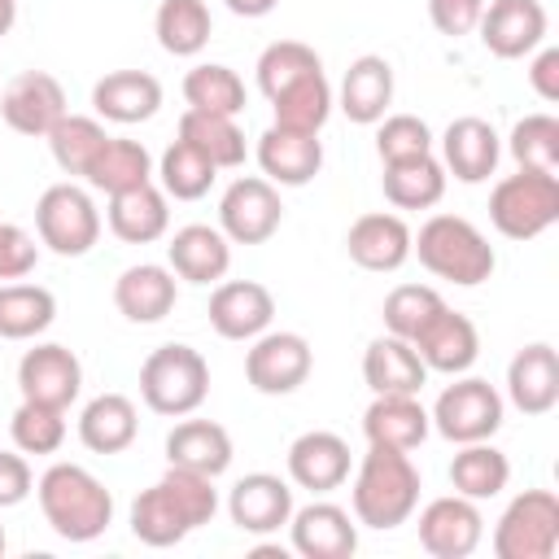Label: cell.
<instances>
[{
  "mask_svg": "<svg viewBox=\"0 0 559 559\" xmlns=\"http://www.w3.org/2000/svg\"><path fill=\"white\" fill-rule=\"evenodd\" d=\"M214 511H218L214 476L166 463V476L153 480L148 489H140V498L131 502V533H135V542L166 550V546H179L192 528L210 524Z\"/></svg>",
  "mask_w": 559,
  "mask_h": 559,
  "instance_id": "obj_1",
  "label": "cell"
},
{
  "mask_svg": "<svg viewBox=\"0 0 559 559\" xmlns=\"http://www.w3.org/2000/svg\"><path fill=\"white\" fill-rule=\"evenodd\" d=\"M349 507L362 528H397L419 507V467L411 463V450L393 445H367V454L354 467Z\"/></svg>",
  "mask_w": 559,
  "mask_h": 559,
  "instance_id": "obj_2",
  "label": "cell"
},
{
  "mask_svg": "<svg viewBox=\"0 0 559 559\" xmlns=\"http://www.w3.org/2000/svg\"><path fill=\"white\" fill-rule=\"evenodd\" d=\"M35 498L61 542H96L114 524V493L83 463H52L35 480Z\"/></svg>",
  "mask_w": 559,
  "mask_h": 559,
  "instance_id": "obj_3",
  "label": "cell"
},
{
  "mask_svg": "<svg viewBox=\"0 0 559 559\" xmlns=\"http://www.w3.org/2000/svg\"><path fill=\"white\" fill-rule=\"evenodd\" d=\"M411 258L437 280H450L459 288H476L493 275L498 258L485 231L463 218V214H432L415 236H411Z\"/></svg>",
  "mask_w": 559,
  "mask_h": 559,
  "instance_id": "obj_4",
  "label": "cell"
},
{
  "mask_svg": "<svg viewBox=\"0 0 559 559\" xmlns=\"http://www.w3.org/2000/svg\"><path fill=\"white\" fill-rule=\"evenodd\" d=\"M140 397L153 415L183 419L210 397V362L201 349L170 341L140 362Z\"/></svg>",
  "mask_w": 559,
  "mask_h": 559,
  "instance_id": "obj_5",
  "label": "cell"
},
{
  "mask_svg": "<svg viewBox=\"0 0 559 559\" xmlns=\"http://www.w3.org/2000/svg\"><path fill=\"white\" fill-rule=\"evenodd\" d=\"M489 223L507 240H533L559 223V175L515 170L489 192Z\"/></svg>",
  "mask_w": 559,
  "mask_h": 559,
  "instance_id": "obj_6",
  "label": "cell"
},
{
  "mask_svg": "<svg viewBox=\"0 0 559 559\" xmlns=\"http://www.w3.org/2000/svg\"><path fill=\"white\" fill-rule=\"evenodd\" d=\"M35 231L57 258H83L100 240V210L79 183H52L35 201Z\"/></svg>",
  "mask_w": 559,
  "mask_h": 559,
  "instance_id": "obj_7",
  "label": "cell"
},
{
  "mask_svg": "<svg viewBox=\"0 0 559 559\" xmlns=\"http://www.w3.org/2000/svg\"><path fill=\"white\" fill-rule=\"evenodd\" d=\"M559 550V498L550 489H524L493 524L498 559H555Z\"/></svg>",
  "mask_w": 559,
  "mask_h": 559,
  "instance_id": "obj_8",
  "label": "cell"
},
{
  "mask_svg": "<svg viewBox=\"0 0 559 559\" xmlns=\"http://www.w3.org/2000/svg\"><path fill=\"white\" fill-rule=\"evenodd\" d=\"M432 428L454 441V445H467V441H489L498 428H502V393L480 380V376H459L454 384H445L428 411Z\"/></svg>",
  "mask_w": 559,
  "mask_h": 559,
  "instance_id": "obj_9",
  "label": "cell"
},
{
  "mask_svg": "<svg viewBox=\"0 0 559 559\" xmlns=\"http://www.w3.org/2000/svg\"><path fill=\"white\" fill-rule=\"evenodd\" d=\"M280 223H284L280 188L262 175H240L218 197V231L231 245H262L280 231Z\"/></svg>",
  "mask_w": 559,
  "mask_h": 559,
  "instance_id": "obj_10",
  "label": "cell"
},
{
  "mask_svg": "<svg viewBox=\"0 0 559 559\" xmlns=\"http://www.w3.org/2000/svg\"><path fill=\"white\" fill-rule=\"evenodd\" d=\"M310 371H314V349L301 332H271L266 328L245 349V380L266 397L297 393L310 380Z\"/></svg>",
  "mask_w": 559,
  "mask_h": 559,
  "instance_id": "obj_11",
  "label": "cell"
},
{
  "mask_svg": "<svg viewBox=\"0 0 559 559\" xmlns=\"http://www.w3.org/2000/svg\"><path fill=\"white\" fill-rule=\"evenodd\" d=\"M17 393L26 402H44V406H61L70 411V402L83 393V362L70 345L61 341H39L22 354L17 362Z\"/></svg>",
  "mask_w": 559,
  "mask_h": 559,
  "instance_id": "obj_12",
  "label": "cell"
},
{
  "mask_svg": "<svg viewBox=\"0 0 559 559\" xmlns=\"http://www.w3.org/2000/svg\"><path fill=\"white\" fill-rule=\"evenodd\" d=\"M66 87L57 74L48 70H22L4 83L0 92V118L17 131V135H48L61 118H66Z\"/></svg>",
  "mask_w": 559,
  "mask_h": 559,
  "instance_id": "obj_13",
  "label": "cell"
},
{
  "mask_svg": "<svg viewBox=\"0 0 559 559\" xmlns=\"http://www.w3.org/2000/svg\"><path fill=\"white\" fill-rule=\"evenodd\" d=\"M480 542H485L480 502H472L463 493H445L419 511V546L432 559H467Z\"/></svg>",
  "mask_w": 559,
  "mask_h": 559,
  "instance_id": "obj_14",
  "label": "cell"
},
{
  "mask_svg": "<svg viewBox=\"0 0 559 559\" xmlns=\"http://www.w3.org/2000/svg\"><path fill=\"white\" fill-rule=\"evenodd\" d=\"M480 44L502 57V61H515V57H528L546 44V31H550V17H546V4L542 0H489L480 22Z\"/></svg>",
  "mask_w": 559,
  "mask_h": 559,
  "instance_id": "obj_15",
  "label": "cell"
},
{
  "mask_svg": "<svg viewBox=\"0 0 559 559\" xmlns=\"http://www.w3.org/2000/svg\"><path fill=\"white\" fill-rule=\"evenodd\" d=\"M227 515L240 533L266 537L280 533L293 515V480L275 472H249L227 489Z\"/></svg>",
  "mask_w": 559,
  "mask_h": 559,
  "instance_id": "obj_16",
  "label": "cell"
},
{
  "mask_svg": "<svg viewBox=\"0 0 559 559\" xmlns=\"http://www.w3.org/2000/svg\"><path fill=\"white\" fill-rule=\"evenodd\" d=\"M288 537L301 559H349L358 550V520L336 502H306L288 515Z\"/></svg>",
  "mask_w": 559,
  "mask_h": 559,
  "instance_id": "obj_17",
  "label": "cell"
},
{
  "mask_svg": "<svg viewBox=\"0 0 559 559\" xmlns=\"http://www.w3.org/2000/svg\"><path fill=\"white\" fill-rule=\"evenodd\" d=\"M415 354L424 358L428 371H441V376H463L472 371V362L480 358V332L476 323L463 314V310H450L441 306L419 332H415Z\"/></svg>",
  "mask_w": 559,
  "mask_h": 559,
  "instance_id": "obj_18",
  "label": "cell"
},
{
  "mask_svg": "<svg viewBox=\"0 0 559 559\" xmlns=\"http://www.w3.org/2000/svg\"><path fill=\"white\" fill-rule=\"evenodd\" d=\"M258 166L262 179L275 188H301L323 170V140L314 131H293V127H266L258 135Z\"/></svg>",
  "mask_w": 559,
  "mask_h": 559,
  "instance_id": "obj_19",
  "label": "cell"
},
{
  "mask_svg": "<svg viewBox=\"0 0 559 559\" xmlns=\"http://www.w3.org/2000/svg\"><path fill=\"white\" fill-rule=\"evenodd\" d=\"M275 319V297L258 280H223L210 293V328L223 341H253L271 328Z\"/></svg>",
  "mask_w": 559,
  "mask_h": 559,
  "instance_id": "obj_20",
  "label": "cell"
},
{
  "mask_svg": "<svg viewBox=\"0 0 559 559\" xmlns=\"http://www.w3.org/2000/svg\"><path fill=\"white\" fill-rule=\"evenodd\" d=\"M498 157H502V140L493 122L476 114H463L441 131V166L459 183H485L498 170Z\"/></svg>",
  "mask_w": 559,
  "mask_h": 559,
  "instance_id": "obj_21",
  "label": "cell"
},
{
  "mask_svg": "<svg viewBox=\"0 0 559 559\" xmlns=\"http://www.w3.org/2000/svg\"><path fill=\"white\" fill-rule=\"evenodd\" d=\"M411 227L402 214L393 210H371V214H358L345 231V253L349 262H358L362 271H397L406 258H411Z\"/></svg>",
  "mask_w": 559,
  "mask_h": 559,
  "instance_id": "obj_22",
  "label": "cell"
},
{
  "mask_svg": "<svg viewBox=\"0 0 559 559\" xmlns=\"http://www.w3.org/2000/svg\"><path fill=\"white\" fill-rule=\"evenodd\" d=\"M288 480L310 493H332L349 480V441L328 428H310L288 445Z\"/></svg>",
  "mask_w": 559,
  "mask_h": 559,
  "instance_id": "obj_23",
  "label": "cell"
},
{
  "mask_svg": "<svg viewBox=\"0 0 559 559\" xmlns=\"http://www.w3.org/2000/svg\"><path fill=\"white\" fill-rule=\"evenodd\" d=\"M179 301V280L162 262H135L114 280V306L127 323H162Z\"/></svg>",
  "mask_w": 559,
  "mask_h": 559,
  "instance_id": "obj_24",
  "label": "cell"
},
{
  "mask_svg": "<svg viewBox=\"0 0 559 559\" xmlns=\"http://www.w3.org/2000/svg\"><path fill=\"white\" fill-rule=\"evenodd\" d=\"M507 397L524 415H550L559 402V354L550 341H533L515 349L507 362Z\"/></svg>",
  "mask_w": 559,
  "mask_h": 559,
  "instance_id": "obj_25",
  "label": "cell"
},
{
  "mask_svg": "<svg viewBox=\"0 0 559 559\" xmlns=\"http://www.w3.org/2000/svg\"><path fill=\"white\" fill-rule=\"evenodd\" d=\"M92 109L96 118L118 122V127L148 122L162 109V79L148 70H109L92 87Z\"/></svg>",
  "mask_w": 559,
  "mask_h": 559,
  "instance_id": "obj_26",
  "label": "cell"
},
{
  "mask_svg": "<svg viewBox=\"0 0 559 559\" xmlns=\"http://www.w3.org/2000/svg\"><path fill=\"white\" fill-rule=\"evenodd\" d=\"M432 432L428 406L419 393H376L371 406L362 411V437L367 445H393V450H415Z\"/></svg>",
  "mask_w": 559,
  "mask_h": 559,
  "instance_id": "obj_27",
  "label": "cell"
},
{
  "mask_svg": "<svg viewBox=\"0 0 559 559\" xmlns=\"http://www.w3.org/2000/svg\"><path fill=\"white\" fill-rule=\"evenodd\" d=\"M336 105H341V114L349 122L376 127L389 114V105H393V66H389V57H380V52L354 57L349 70H345V79H341Z\"/></svg>",
  "mask_w": 559,
  "mask_h": 559,
  "instance_id": "obj_28",
  "label": "cell"
},
{
  "mask_svg": "<svg viewBox=\"0 0 559 559\" xmlns=\"http://www.w3.org/2000/svg\"><path fill=\"white\" fill-rule=\"evenodd\" d=\"M166 266L188 284H218L231 266V240L210 223H188L170 236Z\"/></svg>",
  "mask_w": 559,
  "mask_h": 559,
  "instance_id": "obj_29",
  "label": "cell"
},
{
  "mask_svg": "<svg viewBox=\"0 0 559 559\" xmlns=\"http://www.w3.org/2000/svg\"><path fill=\"white\" fill-rule=\"evenodd\" d=\"M231 454H236L231 432L218 419H179L166 432V463L170 467H188V472L218 480L231 467Z\"/></svg>",
  "mask_w": 559,
  "mask_h": 559,
  "instance_id": "obj_30",
  "label": "cell"
},
{
  "mask_svg": "<svg viewBox=\"0 0 559 559\" xmlns=\"http://www.w3.org/2000/svg\"><path fill=\"white\" fill-rule=\"evenodd\" d=\"M105 223L127 245H153V240H162L170 231V197L153 179L140 183V188L114 192L109 210H105Z\"/></svg>",
  "mask_w": 559,
  "mask_h": 559,
  "instance_id": "obj_31",
  "label": "cell"
},
{
  "mask_svg": "<svg viewBox=\"0 0 559 559\" xmlns=\"http://www.w3.org/2000/svg\"><path fill=\"white\" fill-rule=\"evenodd\" d=\"M362 380L371 393H419L428 380V367L411 341L384 332L362 349Z\"/></svg>",
  "mask_w": 559,
  "mask_h": 559,
  "instance_id": "obj_32",
  "label": "cell"
},
{
  "mask_svg": "<svg viewBox=\"0 0 559 559\" xmlns=\"http://www.w3.org/2000/svg\"><path fill=\"white\" fill-rule=\"evenodd\" d=\"M140 432V411L127 393H96L79 411V441L92 454H122Z\"/></svg>",
  "mask_w": 559,
  "mask_h": 559,
  "instance_id": "obj_33",
  "label": "cell"
},
{
  "mask_svg": "<svg viewBox=\"0 0 559 559\" xmlns=\"http://www.w3.org/2000/svg\"><path fill=\"white\" fill-rule=\"evenodd\" d=\"M179 140L192 144L214 170H236V166H245V153H249L240 122L227 114H210V109H183Z\"/></svg>",
  "mask_w": 559,
  "mask_h": 559,
  "instance_id": "obj_34",
  "label": "cell"
},
{
  "mask_svg": "<svg viewBox=\"0 0 559 559\" xmlns=\"http://www.w3.org/2000/svg\"><path fill=\"white\" fill-rule=\"evenodd\" d=\"M445 166L441 157L424 153V157H406V162H389L380 175L384 201L393 210H432L445 197Z\"/></svg>",
  "mask_w": 559,
  "mask_h": 559,
  "instance_id": "obj_35",
  "label": "cell"
},
{
  "mask_svg": "<svg viewBox=\"0 0 559 559\" xmlns=\"http://www.w3.org/2000/svg\"><path fill=\"white\" fill-rule=\"evenodd\" d=\"M507 480H511V459L493 441H467L450 459V485H454V493H463L472 502L498 498L507 489Z\"/></svg>",
  "mask_w": 559,
  "mask_h": 559,
  "instance_id": "obj_36",
  "label": "cell"
},
{
  "mask_svg": "<svg viewBox=\"0 0 559 559\" xmlns=\"http://www.w3.org/2000/svg\"><path fill=\"white\" fill-rule=\"evenodd\" d=\"M57 319V297L44 284H0V341H35Z\"/></svg>",
  "mask_w": 559,
  "mask_h": 559,
  "instance_id": "obj_37",
  "label": "cell"
},
{
  "mask_svg": "<svg viewBox=\"0 0 559 559\" xmlns=\"http://www.w3.org/2000/svg\"><path fill=\"white\" fill-rule=\"evenodd\" d=\"M96 192L114 197V192H127V188H140L153 179V153L140 144V140H122V135H109L96 153V162L87 166L83 175Z\"/></svg>",
  "mask_w": 559,
  "mask_h": 559,
  "instance_id": "obj_38",
  "label": "cell"
},
{
  "mask_svg": "<svg viewBox=\"0 0 559 559\" xmlns=\"http://www.w3.org/2000/svg\"><path fill=\"white\" fill-rule=\"evenodd\" d=\"M332 83L323 70L314 74H301L297 83H288L284 92L271 96V109H275V127H293V131H323V122L332 118Z\"/></svg>",
  "mask_w": 559,
  "mask_h": 559,
  "instance_id": "obj_39",
  "label": "cell"
},
{
  "mask_svg": "<svg viewBox=\"0 0 559 559\" xmlns=\"http://www.w3.org/2000/svg\"><path fill=\"white\" fill-rule=\"evenodd\" d=\"M214 17L205 0H162L153 13V35L170 57H197L210 44Z\"/></svg>",
  "mask_w": 559,
  "mask_h": 559,
  "instance_id": "obj_40",
  "label": "cell"
},
{
  "mask_svg": "<svg viewBox=\"0 0 559 559\" xmlns=\"http://www.w3.org/2000/svg\"><path fill=\"white\" fill-rule=\"evenodd\" d=\"M183 100L188 109H210V114H227L240 118L245 109V83L231 66L223 61H201L183 74Z\"/></svg>",
  "mask_w": 559,
  "mask_h": 559,
  "instance_id": "obj_41",
  "label": "cell"
},
{
  "mask_svg": "<svg viewBox=\"0 0 559 559\" xmlns=\"http://www.w3.org/2000/svg\"><path fill=\"white\" fill-rule=\"evenodd\" d=\"M44 140L52 148V162L66 175H87V166L96 162V153H100V144L109 135H105V122L100 118H92V114H66Z\"/></svg>",
  "mask_w": 559,
  "mask_h": 559,
  "instance_id": "obj_42",
  "label": "cell"
},
{
  "mask_svg": "<svg viewBox=\"0 0 559 559\" xmlns=\"http://www.w3.org/2000/svg\"><path fill=\"white\" fill-rule=\"evenodd\" d=\"M507 148L520 162V170L559 175V118L555 114H524L511 127Z\"/></svg>",
  "mask_w": 559,
  "mask_h": 559,
  "instance_id": "obj_43",
  "label": "cell"
},
{
  "mask_svg": "<svg viewBox=\"0 0 559 559\" xmlns=\"http://www.w3.org/2000/svg\"><path fill=\"white\" fill-rule=\"evenodd\" d=\"M214 166L183 140H175L162 157H157V188L175 201H201L214 188Z\"/></svg>",
  "mask_w": 559,
  "mask_h": 559,
  "instance_id": "obj_44",
  "label": "cell"
},
{
  "mask_svg": "<svg viewBox=\"0 0 559 559\" xmlns=\"http://www.w3.org/2000/svg\"><path fill=\"white\" fill-rule=\"evenodd\" d=\"M258 87H262V96L271 100L275 92H284L288 83H297L301 74H314V70H323V61H319V52L310 48V44H301V39H275V44H266L262 52H258Z\"/></svg>",
  "mask_w": 559,
  "mask_h": 559,
  "instance_id": "obj_45",
  "label": "cell"
},
{
  "mask_svg": "<svg viewBox=\"0 0 559 559\" xmlns=\"http://www.w3.org/2000/svg\"><path fill=\"white\" fill-rule=\"evenodd\" d=\"M9 437L22 454H57L66 445V411L22 397L9 419Z\"/></svg>",
  "mask_w": 559,
  "mask_h": 559,
  "instance_id": "obj_46",
  "label": "cell"
},
{
  "mask_svg": "<svg viewBox=\"0 0 559 559\" xmlns=\"http://www.w3.org/2000/svg\"><path fill=\"white\" fill-rule=\"evenodd\" d=\"M445 306V297L432 288V284H397L384 306H380V319H384V332L402 336V341H415V332Z\"/></svg>",
  "mask_w": 559,
  "mask_h": 559,
  "instance_id": "obj_47",
  "label": "cell"
},
{
  "mask_svg": "<svg viewBox=\"0 0 559 559\" xmlns=\"http://www.w3.org/2000/svg\"><path fill=\"white\" fill-rule=\"evenodd\" d=\"M376 153L380 162H406V157H424L432 153V131L419 114H384L376 122Z\"/></svg>",
  "mask_w": 559,
  "mask_h": 559,
  "instance_id": "obj_48",
  "label": "cell"
},
{
  "mask_svg": "<svg viewBox=\"0 0 559 559\" xmlns=\"http://www.w3.org/2000/svg\"><path fill=\"white\" fill-rule=\"evenodd\" d=\"M39 262V245L26 227L17 223H0V280H26Z\"/></svg>",
  "mask_w": 559,
  "mask_h": 559,
  "instance_id": "obj_49",
  "label": "cell"
},
{
  "mask_svg": "<svg viewBox=\"0 0 559 559\" xmlns=\"http://www.w3.org/2000/svg\"><path fill=\"white\" fill-rule=\"evenodd\" d=\"M485 13V0H428V17L441 35L459 39V35H472L476 22Z\"/></svg>",
  "mask_w": 559,
  "mask_h": 559,
  "instance_id": "obj_50",
  "label": "cell"
},
{
  "mask_svg": "<svg viewBox=\"0 0 559 559\" xmlns=\"http://www.w3.org/2000/svg\"><path fill=\"white\" fill-rule=\"evenodd\" d=\"M35 493V472L22 450H0V507H17Z\"/></svg>",
  "mask_w": 559,
  "mask_h": 559,
  "instance_id": "obj_51",
  "label": "cell"
},
{
  "mask_svg": "<svg viewBox=\"0 0 559 559\" xmlns=\"http://www.w3.org/2000/svg\"><path fill=\"white\" fill-rule=\"evenodd\" d=\"M533 61H528V83H533V92L546 100V105H555L559 100V48H550V44H542L537 52H528Z\"/></svg>",
  "mask_w": 559,
  "mask_h": 559,
  "instance_id": "obj_52",
  "label": "cell"
},
{
  "mask_svg": "<svg viewBox=\"0 0 559 559\" xmlns=\"http://www.w3.org/2000/svg\"><path fill=\"white\" fill-rule=\"evenodd\" d=\"M275 4H280V0H227V9H231L236 17H266Z\"/></svg>",
  "mask_w": 559,
  "mask_h": 559,
  "instance_id": "obj_53",
  "label": "cell"
},
{
  "mask_svg": "<svg viewBox=\"0 0 559 559\" xmlns=\"http://www.w3.org/2000/svg\"><path fill=\"white\" fill-rule=\"evenodd\" d=\"M17 26V0H0V39Z\"/></svg>",
  "mask_w": 559,
  "mask_h": 559,
  "instance_id": "obj_54",
  "label": "cell"
},
{
  "mask_svg": "<svg viewBox=\"0 0 559 559\" xmlns=\"http://www.w3.org/2000/svg\"><path fill=\"white\" fill-rule=\"evenodd\" d=\"M4 546H9V537H4V524H0V555H4Z\"/></svg>",
  "mask_w": 559,
  "mask_h": 559,
  "instance_id": "obj_55",
  "label": "cell"
}]
</instances>
